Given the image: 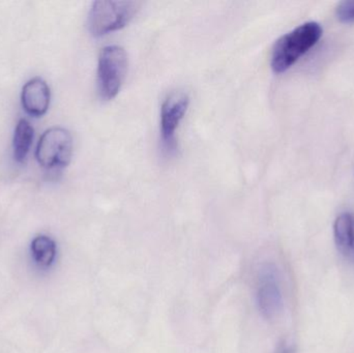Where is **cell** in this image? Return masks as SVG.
<instances>
[{"label": "cell", "mask_w": 354, "mask_h": 353, "mask_svg": "<svg viewBox=\"0 0 354 353\" xmlns=\"http://www.w3.org/2000/svg\"><path fill=\"white\" fill-rule=\"evenodd\" d=\"M322 32L317 22H307L281 37L272 48L270 64L274 72H286L318 43Z\"/></svg>", "instance_id": "1"}, {"label": "cell", "mask_w": 354, "mask_h": 353, "mask_svg": "<svg viewBox=\"0 0 354 353\" xmlns=\"http://www.w3.org/2000/svg\"><path fill=\"white\" fill-rule=\"evenodd\" d=\"M138 1L93 2L88 14V29L93 37L118 30L131 22L140 8Z\"/></svg>", "instance_id": "2"}, {"label": "cell", "mask_w": 354, "mask_h": 353, "mask_svg": "<svg viewBox=\"0 0 354 353\" xmlns=\"http://www.w3.org/2000/svg\"><path fill=\"white\" fill-rule=\"evenodd\" d=\"M128 70V55L118 45L106 46L102 49L97 64V88L102 99H114L122 88Z\"/></svg>", "instance_id": "3"}, {"label": "cell", "mask_w": 354, "mask_h": 353, "mask_svg": "<svg viewBox=\"0 0 354 353\" xmlns=\"http://www.w3.org/2000/svg\"><path fill=\"white\" fill-rule=\"evenodd\" d=\"M73 137L64 128L45 131L37 143L35 157L41 167L49 171H60L70 164L73 155Z\"/></svg>", "instance_id": "4"}, {"label": "cell", "mask_w": 354, "mask_h": 353, "mask_svg": "<svg viewBox=\"0 0 354 353\" xmlns=\"http://www.w3.org/2000/svg\"><path fill=\"white\" fill-rule=\"evenodd\" d=\"M257 300L260 311L266 318L274 319L283 310V294L278 271L272 265L264 267L257 285Z\"/></svg>", "instance_id": "5"}, {"label": "cell", "mask_w": 354, "mask_h": 353, "mask_svg": "<svg viewBox=\"0 0 354 353\" xmlns=\"http://www.w3.org/2000/svg\"><path fill=\"white\" fill-rule=\"evenodd\" d=\"M189 97L185 91L170 93L161 107V135L164 145L172 149L176 145L177 128L187 113Z\"/></svg>", "instance_id": "6"}, {"label": "cell", "mask_w": 354, "mask_h": 353, "mask_svg": "<svg viewBox=\"0 0 354 353\" xmlns=\"http://www.w3.org/2000/svg\"><path fill=\"white\" fill-rule=\"evenodd\" d=\"M49 86L41 77H35L27 81L21 93L23 109L33 117H41L47 113L50 106Z\"/></svg>", "instance_id": "7"}, {"label": "cell", "mask_w": 354, "mask_h": 353, "mask_svg": "<svg viewBox=\"0 0 354 353\" xmlns=\"http://www.w3.org/2000/svg\"><path fill=\"white\" fill-rule=\"evenodd\" d=\"M335 242L341 254L354 263V213H341L334 225Z\"/></svg>", "instance_id": "8"}, {"label": "cell", "mask_w": 354, "mask_h": 353, "mask_svg": "<svg viewBox=\"0 0 354 353\" xmlns=\"http://www.w3.org/2000/svg\"><path fill=\"white\" fill-rule=\"evenodd\" d=\"M35 130L30 122L22 118L19 120L15 128L14 139H12V149L14 158L18 163L23 164L26 162L27 155L30 151L32 145Z\"/></svg>", "instance_id": "9"}, {"label": "cell", "mask_w": 354, "mask_h": 353, "mask_svg": "<svg viewBox=\"0 0 354 353\" xmlns=\"http://www.w3.org/2000/svg\"><path fill=\"white\" fill-rule=\"evenodd\" d=\"M31 254L41 267H51L56 256V244L47 236H39L31 242Z\"/></svg>", "instance_id": "10"}, {"label": "cell", "mask_w": 354, "mask_h": 353, "mask_svg": "<svg viewBox=\"0 0 354 353\" xmlns=\"http://www.w3.org/2000/svg\"><path fill=\"white\" fill-rule=\"evenodd\" d=\"M337 17L341 22H354V0L341 2L336 10Z\"/></svg>", "instance_id": "11"}, {"label": "cell", "mask_w": 354, "mask_h": 353, "mask_svg": "<svg viewBox=\"0 0 354 353\" xmlns=\"http://www.w3.org/2000/svg\"><path fill=\"white\" fill-rule=\"evenodd\" d=\"M277 353H295L290 346L287 345L286 343L280 344Z\"/></svg>", "instance_id": "12"}]
</instances>
